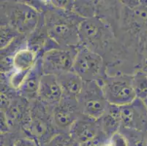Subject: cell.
Masks as SVG:
<instances>
[{
    "mask_svg": "<svg viewBox=\"0 0 147 146\" xmlns=\"http://www.w3.org/2000/svg\"><path fill=\"white\" fill-rule=\"evenodd\" d=\"M44 25L49 37L61 48H78L81 45L79 29L86 19L72 10L45 3Z\"/></svg>",
    "mask_w": 147,
    "mask_h": 146,
    "instance_id": "cell-1",
    "label": "cell"
},
{
    "mask_svg": "<svg viewBox=\"0 0 147 146\" xmlns=\"http://www.w3.org/2000/svg\"><path fill=\"white\" fill-rule=\"evenodd\" d=\"M42 14L25 2H7L1 4V24H6L21 35L29 37L35 32Z\"/></svg>",
    "mask_w": 147,
    "mask_h": 146,
    "instance_id": "cell-2",
    "label": "cell"
},
{
    "mask_svg": "<svg viewBox=\"0 0 147 146\" xmlns=\"http://www.w3.org/2000/svg\"><path fill=\"white\" fill-rule=\"evenodd\" d=\"M30 118L24 132L35 140L40 145L45 146L57 135L52 121V110L38 100L29 102Z\"/></svg>",
    "mask_w": 147,
    "mask_h": 146,
    "instance_id": "cell-3",
    "label": "cell"
},
{
    "mask_svg": "<svg viewBox=\"0 0 147 146\" xmlns=\"http://www.w3.org/2000/svg\"><path fill=\"white\" fill-rule=\"evenodd\" d=\"M73 71L84 81L100 82L106 76L101 55L82 44L78 47Z\"/></svg>",
    "mask_w": 147,
    "mask_h": 146,
    "instance_id": "cell-4",
    "label": "cell"
},
{
    "mask_svg": "<svg viewBox=\"0 0 147 146\" xmlns=\"http://www.w3.org/2000/svg\"><path fill=\"white\" fill-rule=\"evenodd\" d=\"M99 83L109 104L120 107L133 102L136 99L132 85V75L119 74L108 76L106 75Z\"/></svg>",
    "mask_w": 147,
    "mask_h": 146,
    "instance_id": "cell-5",
    "label": "cell"
},
{
    "mask_svg": "<svg viewBox=\"0 0 147 146\" xmlns=\"http://www.w3.org/2000/svg\"><path fill=\"white\" fill-rule=\"evenodd\" d=\"M77 101L81 113L96 120L102 117L109 104L97 81H84Z\"/></svg>",
    "mask_w": 147,
    "mask_h": 146,
    "instance_id": "cell-6",
    "label": "cell"
},
{
    "mask_svg": "<svg viewBox=\"0 0 147 146\" xmlns=\"http://www.w3.org/2000/svg\"><path fill=\"white\" fill-rule=\"evenodd\" d=\"M78 48H53L40 56L43 74L58 76L73 70Z\"/></svg>",
    "mask_w": 147,
    "mask_h": 146,
    "instance_id": "cell-7",
    "label": "cell"
},
{
    "mask_svg": "<svg viewBox=\"0 0 147 146\" xmlns=\"http://www.w3.org/2000/svg\"><path fill=\"white\" fill-rule=\"evenodd\" d=\"M82 114L76 99L62 97L52 110V121L58 134H69L72 126Z\"/></svg>",
    "mask_w": 147,
    "mask_h": 146,
    "instance_id": "cell-8",
    "label": "cell"
},
{
    "mask_svg": "<svg viewBox=\"0 0 147 146\" xmlns=\"http://www.w3.org/2000/svg\"><path fill=\"white\" fill-rule=\"evenodd\" d=\"M121 127L147 131V106L144 101L136 98L133 102L119 107Z\"/></svg>",
    "mask_w": 147,
    "mask_h": 146,
    "instance_id": "cell-9",
    "label": "cell"
},
{
    "mask_svg": "<svg viewBox=\"0 0 147 146\" xmlns=\"http://www.w3.org/2000/svg\"><path fill=\"white\" fill-rule=\"evenodd\" d=\"M102 133L98 120L81 114L72 126L69 135L79 144L97 137Z\"/></svg>",
    "mask_w": 147,
    "mask_h": 146,
    "instance_id": "cell-10",
    "label": "cell"
},
{
    "mask_svg": "<svg viewBox=\"0 0 147 146\" xmlns=\"http://www.w3.org/2000/svg\"><path fill=\"white\" fill-rule=\"evenodd\" d=\"M62 96L57 76L44 74L40 80L37 100L46 106L53 108L61 101Z\"/></svg>",
    "mask_w": 147,
    "mask_h": 146,
    "instance_id": "cell-11",
    "label": "cell"
},
{
    "mask_svg": "<svg viewBox=\"0 0 147 146\" xmlns=\"http://www.w3.org/2000/svg\"><path fill=\"white\" fill-rule=\"evenodd\" d=\"M43 75L42 62L40 57L35 66L29 72L21 88L17 91L18 94L29 102L37 100L40 83Z\"/></svg>",
    "mask_w": 147,
    "mask_h": 146,
    "instance_id": "cell-12",
    "label": "cell"
},
{
    "mask_svg": "<svg viewBox=\"0 0 147 146\" xmlns=\"http://www.w3.org/2000/svg\"><path fill=\"white\" fill-rule=\"evenodd\" d=\"M62 92V97L76 99L84 85V80L73 70L57 76Z\"/></svg>",
    "mask_w": 147,
    "mask_h": 146,
    "instance_id": "cell-13",
    "label": "cell"
},
{
    "mask_svg": "<svg viewBox=\"0 0 147 146\" xmlns=\"http://www.w3.org/2000/svg\"><path fill=\"white\" fill-rule=\"evenodd\" d=\"M39 53L29 47H25L12 57V70L14 72H29L35 66L40 58Z\"/></svg>",
    "mask_w": 147,
    "mask_h": 146,
    "instance_id": "cell-14",
    "label": "cell"
},
{
    "mask_svg": "<svg viewBox=\"0 0 147 146\" xmlns=\"http://www.w3.org/2000/svg\"><path fill=\"white\" fill-rule=\"evenodd\" d=\"M101 132L109 139L113 134L119 132L121 127L119 106L108 104L102 117L98 119Z\"/></svg>",
    "mask_w": 147,
    "mask_h": 146,
    "instance_id": "cell-15",
    "label": "cell"
},
{
    "mask_svg": "<svg viewBox=\"0 0 147 146\" xmlns=\"http://www.w3.org/2000/svg\"><path fill=\"white\" fill-rule=\"evenodd\" d=\"M132 85L136 98L145 101L147 100V74L139 70L132 75Z\"/></svg>",
    "mask_w": 147,
    "mask_h": 146,
    "instance_id": "cell-16",
    "label": "cell"
},
{
    "mask_svg": "<svg viewBox=\"0 0 147 146\" xmlns=\"http://www.w3.org/2000/svg\"><path fill=\"white\" fill-rule=\"evenodd\" d=\"M119 132L125 135L128 146H147L146 132L120 127Z\"/></svg>",
    "mask_w": 147,
    "mask_h": 146,
    "instance_id": "cell-17",
    "label": "cell"
},
{
    "mask_svg": "<svg viewBox=\"0 0 147 146\" xmlns=\"http://www.w3.org/2000/svg\"><path fill=\"white\" fill-rule=\"evenodd\" d=\"M22 36L12 26L6 24H1V49L8 46L15 39Z\"/></svg>",
    "mask_w": 147,
    "mask_h": 146,
    "instance_id": "cell-18",
    "label": "cell"
},
{
    "mask_svg": "<svg viewBox=\"0 0 147 146\" xmlns=\"http://www.w3.org/2000/svg\"><path fill=\"white\" fill-rule=\"evenodd\" d=\"M45 146H80L69 134L59 133L53 137Z\"/></svg>",
    "mask_w": 147,
    "mask_h": 146,
    "instance_id": "cell-19",
    "label": "cell"
},
{
    "mask_svg": "<svg viewBox=\"0 0 147 146\" xmlns=\"http://www.w3.org/2000/svg\"><path fill=\"white\" fill-rule=\"evenodd\" d=\"M108 142L110 143L111 146H128L126 137L119 131L113 134L110 138L108 139Z\"/></svg>",
    "mask_w": 147,
    "mask_h": 146,
    "instance_id": "cell-20",
    "label": "cell"
},
{
    "mask_svg": "<svg viewBox=\"0 0 147 146\" xmlns=\"http://www.w3.org/2000/svg\"><path fill=\"white\" fill-rule=\"evenodd\" d=\"M13 146H40L35 140L29 137H24L17 139L13 143Z\"/></svg>",
    "mask_w": 147,
    "mask_h": 146,
    "instance_id": "cell-21",
    "label": "cell"
},
{
    "mask_svg": "<svg viewBox=\"0 0 147 146\" xmlns=\"http://www.w3.org/2000/svg\"><path fill=\"white\" fill-rule=\"evenodd\" d=\"M108 140V139L103 134L101 133L95 138L80 144V146H102Z\"/></svg>",
    "mask_w": 147,
    "mask_h": 146,
    "instance_id": "cell-22",
    "label": "cell"
},
{
    "mask_svg": "<svg viewBox=\"0 0 147 146\" xmlns=\"http://www.w3.org/2000/svg\"><path fill=\"white\" fill-rule=\"evenodd\" d=\"M102 146H111V145L110 144V143L108 142V140L106 142H105V143H104L103 145H102Z\"/></svg>",
    "mask_w": 147,
    "mask_h": 146,
    "instance_id": "cell-23",
    "label": "cell"
},
{
    "mask_svg": "<svg viewBox=\"0 0 147 146\" xmlns=\"http://www.w3.org/2000/svg\"><path fill=\"white\" fill-rule=\"evenodd\" d=\"M146 137H147V132H146Z\"/></svg>",
    "mask_w": 147,
    "mask_h": 146,
    "instance_id": "cell-24",
    "label": "cell"
}]
</instances>
